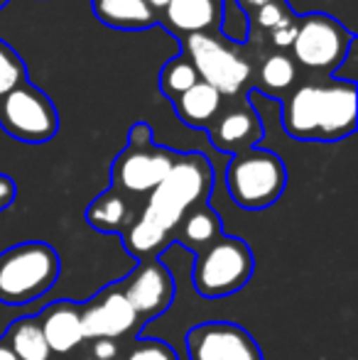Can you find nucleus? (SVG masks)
I'll list each match as a JSON object with an SVG mask.
<instances>
[{
    "mask_svg": "<svg viewBox=\"0 0 358 360\" xmlns=\"http://www.w3.org/2000/svg\"><path fill=\"white\" fill-rule=\"evenodd\" d=\"M263 135V120L248 101H243V105H236V108H221L219 118L209 125L211 145L229 155L258 147Z\"/></svg>",
    "mask_w": 358,
    "mask_h": 360,
    "instance_id": "ddd939ff",
    "label": "nucleus"
},
{
    "mask_svg": "<svg viewBox=\"0 0 358 360\" xmlns=\"http://www.w3.org/2000/svg\"><path fill=\"white\" fill-rule=\"evenodd\" d=\"M91 353L96 360H113L115 356H118V343L110 341V338H96L94 346H91Z\"/></svg>",
    "mask_w": 358,
    "mask_h": 360,
    "instance_id": "cd10ccee",
    "label": "nucleus"
},
{
    "mask_svg": "<svg viewBox=\"0 0 358 360\" xmlns=\"http://www.w3.org/2000/svg\"><path fill=\"white\" fill-rule=\"evenodd\" d=\"M211 184H214V169L201 152L177 155V162L170 169V174L150 191V199L138 221L153 228L170 243V236L177 231L186 211L206 204Z\"/></svg>",
    "mask_w": 358,
    "mask_h": 360,
    "instance_id": "f03ea898",
    "label": "nucleus"
},
{
    "mask_svg": "<svg viewBox=\"0 0 358 360\" xmlns=\"http://www.w3.org/2000/svg\"><path fill=\"white\" fill-rule=\"evenodd\" d=\"M0 360H18V356L10 351V346L5 341H0Z\"/></svg>",
    "mask_w": 358,
    "mask_h": 360,
    "instance_id": "7c9ffc66",
    "label": "nucleus"
},
{
    "mask_svg": "<svg viewBox=\"0 0 358 360\" xmlns=\"http://www.w3.org/2000/svg\"><path fill=\"white\" fill-rule=\"evenodd\" d=\"M145 3H148L150 8L155 10V13H162V10L167 8V3H170V0H145Z\"/></svg>",
    "mask_w": 358,
    "mask_h": 360,
    "instance_id": "2f4dec72",
    "label": "nucleus"
},
{
    "mask_svg": "<svg viewBox=\"0 0 358 360\" xmlns=\"http://www.w3.org/2000/svg\"><path fill=\"white\" fill-rule=\"evenodd\" d=\"M23 81H27V64L8 42L0 39V98Z\"/></svg>",
    "mask_w": 358,
    "mask_h": 360,
    "instance_id": "5701e85b",
    "label": "nucleus"
},
{
    "mask_svg": "<svg viewBox=\"0 0 358 360\" xmlns=\"http://www.w3.org/2000/svg\"><path fill=\"white\" fill-rule=\"evenodd\" d=\"M219 30L224 34V39L229 42H245L250 34V22H248V15L236 5V0H224L221 5V22H219Z\"/></svg>",
    "mask_w": 358,
    "mask_h": 360,
    "instance_id": "b1692460",
    "label": "nucleus"
},
{
    "mask_svg": "<svg viewBox=\"0 0 358 360\" xmlns=\"http://www.w3.org/2000/svg\"><path fill=\"white\" fill-rule=\"evenodd\" d=\"M224 0H170L160 22H165L181 39L186 34L216 32L221 22Z\"/></svg>",
    "mask_w": 358,
    "mask_h": 360,
    "instance_id": "2eb2a0df",
    "label": "nucleus"
},
{
    "mask_svg": "<svg viewBox=\"0 0 358 360\" xmlns=\"http://www.w3.org/2000/svg\"><path fill=\"white\" fill-rule=\"evenodd\" d=\"M253 275V252L241 238L219 236L209 248L196 252L194 287L201 297L216 299L238 292Z\"/></svg>",
    "mask_w": 358,
    "mask_h": 360,
    "instance_id": "0eeeda50",
    "label": "nucleus"
},
{
    "mask_svg": "<svg viewBox=\"0 0 358 360\" xmlns=\"http://www.w3.org/2000/svg\"><path fill=\"white\" fill-rule=\"evenodd\" d=\"M42 336L47 341L49 353L67 356L74 348L82 346L84 326H82V307L74 302H54L47 309H42L37 316Z\"/></svg>",
    "mask_w": 358,
    "mask_h": 360,
    "instance_id": "4468645a",
    "label": "nucleus"
},
{
    "mask_svg": "<svg viewBox=\"0 0 358 360\" xmlns=\"http://www.w3.org/2000/svg\"><path fill=\"white\" fill-rule=\"evenodd\" d=\"M181 52L199 74V81L214 86L224 98H236L253 79V67L216 32L186 34L179 39Z\"/></svg>",
    "mask_w": 358,
    "mask_h": 360,
    "instance_id": "423d86ee",
    "label": "nucleus"
},
{
    "mask_svg": "<svg viewBox=\"0 0 358 360\" xmlns=\"http://www.w3.org/2000/svg\"><path fill=\"white\" fill-rule=\"evenodd\" d=\"M174 233H177L179 243H184L186 248H191V250H196V252L209 248L219 236H224V233H221L219 216L206 204H199L191 211H186V216L179 221Z\"/></svg>",
    "mask_w": 358,
    "mask_h": 360,
    "instance_id": "aec40b11",
    "label": "nucleus"
},
{
    "mask_svg": "<svg viewBox=\"0 0 358 360\" xmlns=\"http://www.w3.org/2000/svg\"><path fill=\"white\" fill-rule=\"evenodd\" d=\"M87 221L96 231L103 233H123L133 223V211L120 191L108 189L101 196H96L87 209Z\"/></svg>",
    "mask_w": 358,
    "mask_h": 360,
    "instance_id": "6ab92c4d",
    "label": "nucleus"
},
{
    "mask_svg": "<svg viewBox=\"0 0 358 360\" xmlns=\"http://www.w3.org/2000/svg\"><path fill=\"white\" fill-rule=\"evenodd\" d=\"M224 101L226 98L214 86L204 84V81H196L191 89H186L184 94L177 96L172 103L181 123H186L189 128L209 130V125L219 118L221 108H224Z\"/></svg>",
    "mask_w": 358,
    "mask_h": 360,
    "instance_id": "dca6fc26",
    "label": "nucleus"
},
{
    "mask_svg": "<svg viewBox=\"0 0 358 360\" xmlns=\"http://www.w3.org/2000/svg\"><path fill=\"white\" fill-rule=\"evenodd\" d=\"M292 18H297V15L292 13V8L287 5V0H275V3L263 5V8L255 10L253 15H248L250 32H258V30H260L263 34H268L275 27L285 25L287 20H292Z\"/></svg>",
    "mask_w": 358,
    "mask_h": 360,
    "instance_id": "393cba45",
    "label": "nucleus"
},
{
    "mask_svg": "<svg viewBox=\"0 0 358 360\" xmlns=\"http://www.w3.org/2000/svg\"><path fill=\"white\" fill-rule=\"evenodd\" d=\"M229 194L241 209L260 211L268 209L282 196L287 186L285 162L270 150L250 147L236 152L226 169Z\"/></svg>",
    "mask_w": 358,
    "mask_h": 360,
    "instance_id": "20e7f679",
    "label": "nucleus"
},
{
    "mask_svg": "<svg viewBox=\"0 0 358 360\" xmlns=\"http://www.w3.org/2000/svg\"><path fill=\"white\" fill-rule=\"evenodd\" d=\"M15 194H18V186H15L13 176L0 174V214L8 209L10 204L15 201Z\"/></svg>",
    "mask_w": 358,
    "mask_h": 360,
    "instance_id": "c85d7f7f",
    "label": "nucleus"
},
{
    "mask_svg": "<svg viewBox=\"0 0 358 360\" xmlns=\"http://www.w3.org/2000/svg\"><path fill=\"white\" fill-rule=\"evenodd\" d=\"M18 360H49V348L42 336L37 316L18 319L8 328V336L3 338Z\"/></svg>",
    "mask_w": 358,
    "mask_h": 360,
    "instance_id": "412c9836",
    "label": "nucleus"
},
{
    "mask_svg": "<svg viewBox=\"0 0 358 360\" xmlns=\"http://www.w3.org/2000/svg\"><path fill=\"white\" fill-rule=\"evenodd\" d=\"M94 15L113 30H150L160 22V15L145 0H94Z\"/></svg>",
    "mask_w": 358,
    "mask_h": 360,
    "instance_id": "f3484780",
    "label": "nucleus"
},
{
    "mask_svg": "<svg viewBox=\"0 0 358 360\" xmlns=\"http://www.w3.org/2000/svg\"><path fill=\"white\" fill-rule=\"evenodd\" d=\"M0 128L20 143L42 145L57 135L59 115L42 89L23 81L0 98Z\"/></svg>",
    "mask_w": 358,
    "mask_h": 360,
    "instance_id": "6e6552de",
    "label": "nucleus"
},
{
    "mask_svg": "<svg viewBox=\"0 0 358 360\" xmlns=\"http://www.w3.org/2000/svg\"><path fill=\"white\" fill-rule=\"evenodd\" d=\"M125 360H177V353L162 341H153V338H140L133 343Z\"/></svg>",
    "mask_w": 358,
    "mask_h": 360,
    "instance_id": "a878e982",
    "label": "nucleus"
},
{
    "mask_svg": "<svg viewBox=\"0 0 358 360\" xmlns=\"http://www.w3.org/2000/svg\"><path fill=\"white\" fill-rule=\"evenodd\" d=\"M89 360H96V358H89Z\"/></svg>",
    "mask_w": 358,
    "mask_h": 360,
    "instance_id": "72a5a7b5",
    "label": "nucleus"
},
{
    "mask_svg": "<svg viewBox=\"0 0 358 360\" xmlns=\"http://www.w3.org/2000/svg\"><path fill=\"white\" fill-rule=\"evenodd\" d=\"M295 37H297V18L287 20L285 25H280V27L268 32V42L277 52H287L292 47V42H295Z\"/></svg>",
    "mask_w": 358,
    "mask_h": 360,
    "instance_id": "bb28decb",
    "label": "nucleus"
},
{
    "mask_svg": "<svg viewBox=\"0 0 358 360\" xmlns=\"http://www.w3.org/2000/svg\"><path fill=\"white\" fill-rule=\"evenodd\" d=\"M82 326H84V338H115L128 336L130 331H135V326H140L138 316H135L133 307L128 304V299L120 294L118 287H108L103 292H98L94 299L82 307Z\"/></svg>",
    "mask_w": 358,
    "mask_h": 360,
    "instance_id": "f8f14e48",
    "label": "nucleus"
},
{
    "mask_svg": "<svg viewBox=\"0 0 358 360\" xmlns=\"http://www.w3.org/2000/svg\"><path fill=\"white\" fill-rule=\"evenodd\" d=\"M268 3H275V0H236V5H238L245 15H253L255 10H260L263 5H268Z\"/></svg>",
    "mask_w": 358,
    "mask_h": 360,
    "instance_id": "c756f323",
    "label": "nucleus"
},
{
    "mask_svg": "<svg viewBox=\"0 0 358 360\" xmlns=\"http://www.w3.org/2000/svg\"><path fill=\"white\" fill-rule=\"evenodd\" d=\"M255 86L263 96L268 98H285L292 89L297 86V76H300V69H297L295 59L285 52H272L255 69Z\"/></svg>",
    "mask_w": 358,
    "mask_h": 360,
    "instance_id": "a211bd4d",
    "label": "nucleus"
},
{
    "mask_svg": "<svg viewBox=\"0 0 358 360\" xmlns=\"http://www.w3.org/2000/svg\"><path fill=\"white\" fill-rule=\"evenodd\" d=\"M59 255L47 243H20L0 252V304L23 307L54 287Z\"/></svg>",
    "mask_w": 358,
    "mask_h": 360,
    "instance_id": "7ed1b4c3",
    "label": "nucleus"
},
{
    "mask_svg": "<svg viewBox=\"0 0 358 360\" xmlns=\"http://www.w3.org/2000/svg\"><path fill=\"white\" fill-rule=\"evenodd\" d=\"M189 360H263V351L245 328L231 321H206L186 333Z\"/></svg>",
    "mask_w": 358,
    "mask_h": 360,
    "instance_id": "9d476101",
    "label": "nucleus"
},
{
    "mask_svg": "<svg viewBox=\"0 0 358 360\" xmlns=\"http://www.w3.org/2000/svg\"><path fill=\"white\" fill-rule=\"evenodd\" d=\"M5 3H8V0H0V8H3V5H5Z\"/></svg>",
    "mask_w": 358,
    "mask_h": 360,
    "instance_id": "473e14b6",
    "label": "nucleus"
},
{
    "mask_svg": "<svg viewBox=\"0 0 358 360\" xmlns=\"http://www.w3.org/2000/svg\"><path fill=\"white\" fill-rule=\"evenodd\" d=\"M282 128L305 143H336L356 130V81L314 79L282 98Z\"/></svg>",
    "mask_w": 358,
    "mask_h": 360,
    "instance_id": "f257e3e1",
    "label": "nucleus"
},
{
    "mask_svg": "<svg viewBox=\"0 0 358 360\" xmlns=\"http://www.w3.org/2000/svg\"><path fill=\"white\" fill-rule=\"evenodd\" d=\"M196 81H199V74H196V69L191 67V62L184 54L172 57L160 69V91H162L170 101H174L177 96L184 94L186 89H191Z\"/></svg>",
    "mask_w": 358,
    "mask_h": 360,
    "instance_id": "4be33fe9",
    "label": "nucleus"
},
{
    "mask_svg": "<svg viewBox=\"0 0 358 360\" xmlns=\"http://www.w3.org/2000/svg\"><path fill=\"white\" fill-rule=\"evenodd\" d=\"M118 289L133 307L140 323L153 321L155 316L167 311V307L174 299L172 275H170L162 262L150 260V257L140 260L138 267L120 282Z\"/></svg>",
    "mask_w": 358,
    "mask_h": 360,
    "instance_id": "9b49d317",
    "label": "nucleus"
},
{
    "mask_svg": "<svg viewBox=\"0 0 358 360\" xmlns=\"http://www.w3.org/2000/svg\"><path fill=\"white\" fill-rule=\"evenodd\" d=\"M179 152L170 147L150 145H125V150L113 160L110 176H113V189L120 194L143 196L150 194L177 162Z\"/></svg>",
    "mask_w": 358,
    "mask_h": 360,
    "instance_id": "1a4fd4ad",
    "label": "nucleus"
},
{
    "mask_svg": "<svg viewBox=\"0 0 358 360\" xmlns=\"http://www.w3.org/2000/svg\"><path fill=\"white\" fill-rule=\"evenodd\" d=\"M356 37L349 27L324 13H309L297 18V37L290 47L295 64L307 72L331 76L341 67L354 47Z\"/></svg>",
    "mask_w": 358,
    "mask_h": 360,
    "instance_id": "39448f33",
    "label": "nucleus"
}]
</instances>
